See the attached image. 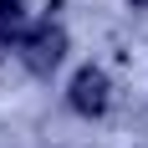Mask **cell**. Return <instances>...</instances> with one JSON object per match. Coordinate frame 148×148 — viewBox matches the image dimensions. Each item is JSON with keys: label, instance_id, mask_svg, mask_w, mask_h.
<instances>
[{"label": "cell", "instance_id": "obj_1", "mask_svg": "<svg viewBox=\"0 0 148 148\" xmlns=\"http://www.w3.org/2000/svg\"><path fill=\"white\" fill-rule=\"evenodd\" d=\"M21 61H26V72H36V77H51L61 66V56H66V31L56 26V21H41L36 31H26L21 36Z\"/></svg>", "mask_w": 148, "mask_h": 148}, {"label": "cell", "instance_id": "obj_2", "mask_svg": "<svg viewBox=\"0 0 148 148\" xmlns=\"http://www.w3.org/2000/svg\"><path fill=\"white\" fill-rule=\"evenodd\" d=\"M107 102H112V82H107L102 66H82V72L72 77V107L82 112V118H102Z\"/></svg>", "mask_w": 148, "mask_h": 148}, {"label": "cell", "instance_id": "obj_3", "mask_svg": "<svg viewBox=\"0 0 148 148\" xmlns=\"http://www.w3.org/2000/svg\"><path fill=\"white\" fill-rule=\"evenodd\" d=\"M26 36V5L21 0H0V46H15Z\"/></svg>", "mask_w": 148, "mask_h": 148}, {"label": "cell", "instance_id": "obj_4", "mask_svg": "<svg viewBox=\"0 0 148 148\" xmlns=\"http://www.w3.org/2000/svg\"><path fill=\"white\" fill-rule=\"evenodd\" d=\"M133 5H148V0H133Z\"/></svg>", "mask_w": 148, "mask_h": 148}]
</instances>
